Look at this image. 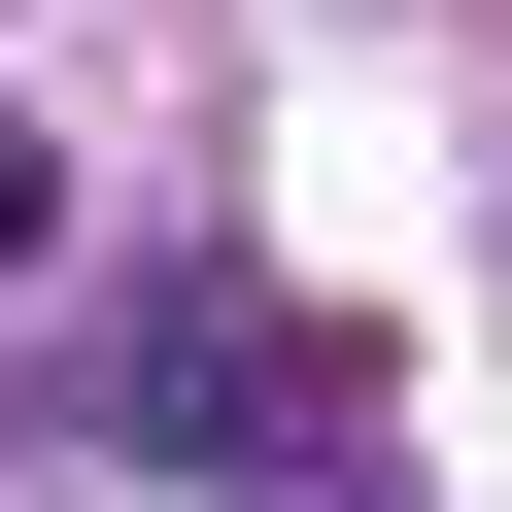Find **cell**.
Wrapping results in <instances>:
<instances>
[{"mask_svg": "<svg viewBox=\"0 0 512 512\" xmlns=\"http://www.w3.org/2000/svg\"><path fill=\"white\" fill-rule=\"evenodd\" d=\"M0 274H35V137H0Z\"/></svg>", "mask_w": 512, "mask_h": 512, "instance_id": "7a4b0ae2", "label": "cell"}, {"mask_svg": "<svg viewBox=\"0 0 512 512\" xmlns=\"http://www.w3.org/2000/svg\"><path fill=\"white\" fill-rule=\"evenodd\" d=\"M103 410H137V444H239V478H274V444H342V342H308V308H239V274H171Z\"/></svg>", "mask_w": 512, "mask_h": 512, "instance_id": "6da1fadb", "label": "cell"}]
</instances>
